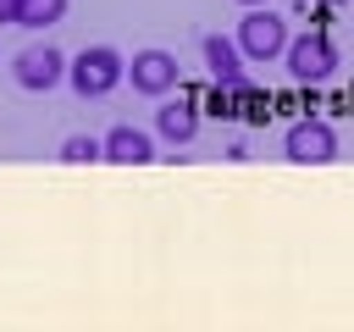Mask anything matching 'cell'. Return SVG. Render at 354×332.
<instances>
[{
  "label": "cell",
  "instance_id": "12",
  "mask_svg": "<svg viewBox=\"0 0 354 332\" xmlns=\"http://www.w3.org/2000/svg\"><path fill=\"white\" fill-rule=\"evenodd\" d=\"M238 6H266V0H238Z\"/></svg>",
  "mask_w": 354,
  "mask_h": 332
},
{
  "label": "cell",
  "instance_id": "5",
  "mask_svg": "<svg viewBox=\"0 0 354 332\" xmlns=\"http://www.w3.org/2000/svg\"><path fill=\"white\" fill-rule=\"evenodd\" d=\"M282 155H288L293 166H326V160H337V133H332V122L299 116V122L282 133Z\"/></svg>",
  "mask_w": 354,
  "mask_h": 332
},
{
  "label": "cell",
  "instance_id": "6",
  "mask_svg": "<svg viewBox=\"0 0 354 332\" xmlns=\"http://www.w3.org/2000/svg\"><path fill=\"white\" fill-rule=\"evenodd\" d=\"M127 83H133V94H149V100H160V94H171L177 89V55L171 50H133V61H127Z\"/></svg>",
  "mask_w": 354,
  "mask_h": 332
},
{
  "label": "cell",
  "instance_id": "13",
  "mask_svg": "<svg viewBox=\"0 0 354 332\" xmlns=\"http://www.w3.org/2000/svg\"><path fill=\"white\" fill-rule=\"evenodd\" d=\"M321 6H343V0H321Z\"/></svg>",
  "mask_w": 354,
  "mask_h": 332
},
{
  "label": "cell",
  "instance_id": "10",
  "mask_svg": "<svg viewBox=\"0 0 354 332\" xmlns=\"http://www.w3.org/2000/svg\"><path fill=\"white\" fill-rule=\"evenodd\" d=\"M61 160H66V166L105 160V138H94V133H72V138H61Z\"/></svg>",
  "mask_w": 354,
  "mask_h": 332
},
{
  "label": "cell",
  "instance_id": "2",
  "mask_svg": "<svg viewBox=\"0 0 354 332\" xmlns=\"http://www.w3.org/2000/svg\"><path fill=\"white\" fill-rule=\"evenodd\" d=\"M288 17H277L271 6H249L243 17H238V50H243V61H254V66H266V61H277L282 50H288Z\"/></svg>",
  "mask_w": 354,
  "mask_h": 332
},
{
  "label": "cell",
  "instance_id": "1",
  "mask_svg": "<svg viewBox=\"0 0 354 332\" xmlns=\"http://www.w3.org/2000/svg\"><path fill=\"white\" fill-rule=\"evenodd\" d=\"M122 77H127V61H122V50H111V44H83V50L72 55V66H66V83H72L77 100H105Z\"/></svg>",
  "mask_w": 354,
  "mask_h": 332
},
{
  "label": "cell",
  "instance_id": "9",
  "mask_svg": "<svg viewBox=\"0 0 354 332\" xmlns=\"http://www.w3.org/2000/svg\"><path fill=\"white\" fill-rule=\"evenodd\" d=\"M66 17V0H22V11H17V28H33V33H44V28H55Z\"/></svg>",
  "mask_w": 354,
  "mask_h": 332
},
{
  "label": "cell",
  "instance_id": "3",
  "mask_svg": "<svg viewBox=\"0 0 354 332\" xmlns=\"http://www.w3.org/2000/svg\"><path fill=\"white\" fill-rule=\"evenodd\" d=\"M66 55L50 44V39H39V44H22L17 55H11V77L28 89V94H50L55 83H66Z\"/></svg>",
  "mask_w": 354,
  "mask_h": 332
},
{
  "label": "cell",
  "instance_id": "8",
  "mask_svg": "<svg viewBox=\"0 0 354 332\" xmlns=\"http://www.w3.org/2000/svg\"><path fill=\"white\" fill-rule=\"evenodd\" d=\"M105 160H116V166H144V160H155V138L144 133V127H111L105 133Z\"/></svg>",
  "mask_w": 354,
  "mask_h": 332
},
{
  "label": "cell",
  "instance_id": "11",
  "mask_svg": "<svg viewBox=\"0 0 354 332\" xmlns=\"http://www.w3.org/2000/svg\"><path fill=\"white\" fill-rule=\"evenodd\" d=\"M17 11H22V0H0V22H11V28H17Z\"/></svg>",
  "mask_w": 354,
  "mask_h": 332
},
{
  "label": "cell",
  "instance_id": "7",
  "mask_svg": "<svg viewBox=\"0 0 354 332\" xmlns=\"http://www.w3.org/2000/svg\"><path fill=\"white\" fill-rule=\"evenodd\" d=\"M155 133H160L166 144H188V138L199 133V105H194V100H183V94H177V100H166V94H160Z\"/></svg>",
  "mask_w": 354,
  "mask_h": 332
},
{
  "label": "cell",
  "instance_id": "4",
  "mask_svg": "<svg viewBox=\"0 0 354 332\" xmlns=\"http://www.w3.org/2000/svg\"><path fill=\"white\" fill-rule=\"evenodd\" d=\"M282 66H288L293 83H326L337 72V44L326 33H299V39H288Z\"/></svg>",
  "mask_w": 354,
  "mask_h": 332
}]
</instances>
